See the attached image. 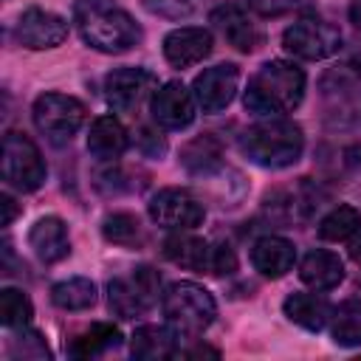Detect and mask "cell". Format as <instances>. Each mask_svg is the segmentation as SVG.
I'll return each instance as SVG.
<instances>
[{
  "label": "cell",
  "instance_id": "5b68a950",
  "mask_svg": "<svg viewBox=\"0 0 361 361\" xmlns=\"http://www.w3.org/2000/svg\"><path fill=\"white\" fill-rule=\"evenodd\" d=\"M34 124L37 130L56 147L68 144L85 124V104L68 93H42L34 102Z\"/></svg>",
  "mask_w": 361,
  "mask_h": 361
},
{
  "label": "cell",
  "instance_id": "8992f818",
  "mask_svg": "<svg viewBox=\"0 0 361 361\" xmlns=\"http://www.w3.org/2000/svg\"><path fill=\"white\" fill-rule=\"evenodd\" d=\"M3 180L20 192H37L45 183V161L25 133L3 135Z\"/></svg>",
  "mask_w": 361,
  "mask_h": 361
},
{
  "label": "cell",
  "instance_id": "277c9868",
  "mask_svg": "<svg viewBox=\"0 0 361 361\" xmlns=\"http://www.w3.org/2000/svg\"><path fill=\"white\" fill-rule=\"evenodd\" d=\"M164 316L178 336H200L217 316L214 296L197 282H175L164 293Z\"/></svg>",
  "mask_w": 361,
  "mask_h": 361
},
{
  "label": "cell",
  "instance_id": "9c48e42d",
  "mask_svg": "<svg viewBox=\"0 0 361 361\" xmlns=\"http://www.w3.org/2000/svg\"><path fill=\"white\" fill-rule=\"evenodd\" d=\"M240 87V68L231 62H220L212 68H203V73L192 82V96L203 113H220L231 104Z\"/></svg>",
  "mask_w": 361,
  "mask_h": 361
},
{
  "label": "cell",
  "instance_id": "484cf974",
  "mask_svg": "<svg viewBox=\"0 0 361 361\" xmlns=\"http://www.w3.org/2000/svg\"><path fill=\"white\" fill-rule=\"evenodd\" d=\"M330 333L333 341L341 347H355L361 344V302L347 299L330 313Z\"/></svg>",
  "mask_w": 361,
  "mask_h": 361
},
{
  "label": "cell",
  "instance_id": "d4e9b609",
  "mask_svg": "<svg viewBox=\"0 0 361 361\" xmlns=\"http://www.w3.org/2000/svg\"><path fill=\"white\" fill-rule=\"evenodd\" d=\"M51 302L62 310H87L96 305V285L85 276L62 279L51 288Z\"/></svg>",
  "mask_w": 361,
  "mask_h": 361
},
{
  "label": "cell",
  "instance_id": "9a60e30c",
  "mask_svg": "<svg viewBox=\"0 0 361 361\" xmlns=\"http://www.w3.org/2000/svg\"><path fill=\"white\" fill-rule=\"evenodd\" d=\"M28 245H31V251L37 254V259L45 262V265H54V262L65 259L68 251H71V240H68V226H65V220L56 217V214L39 217V220L31 226V231H28Z\"/></svg>",
  "mask_w": 361,
  "mask_h": 361
},
{
  "label": "cell",
  "instance_id": "30bf717a",
  "mask_svg": "<svg viewBox=\"0 0 361 361\" xmlns=\"http://www.w3.org/2000/svg\"><path fill=\"white\" fill-rule=\"evenodd\" d=\"M209 20L223 34V39L231 48L243 51V54H251V51H257L262 45V28L254 23V17L237 0H226V3L214 6L212 14H209Z\"/></svg>",
  "mask_w": 361,
  "mask_h": 361
},
{
  "label": "cell",
  "instance_id": "74e56055",
  "mask_svg": "<svg viewBox=\"0 0 361 361\" xmlns=\"http://www.w3.org/2000/svg\"><path fill=\"white\" fill-rule=\"evenodd\" d=\"M350 257H353V262H358V265H361V237L350 245Z\"/></svg>",
  "mask_w": 361,
  "mask_h": 361
},
{
  "label": "cell",
  "instance_id": "2e32d148",
  "mask_svg": "<svg viewBox=\"0 0 361 361\" xmlns=\"http://www.w3.org/2000/svg\"><path fill=\"white\" fill-rule=\"evenodd\" d=\"M296 259V248L290 240L276 237V234H265L251 245V265L268 276V279H279L293 268Z\"/></svg>",
  "mask_w": 361,
  "mask_h": 361
},
{
  "label": "cell",
  "instance_id": "f546056e",
  "mask_svg": "<svg viewBox=\"0 0 361 361\" xmlns=\"http://www.w3.org/2000/svg\"><path fill=\"white\" fill-rule=\"evenodd\" d=\"M6 353L14 361H48L51 358V350H48L42 333H37V330H23V333L11 336L6 344Z\"/></svg>",
  "mask_w": 361,
  "mask_h": 361
},
{
  "label": "cell",
  "instance_id": "ac0fdd59",
  "mask_svg": "<svg viewBox=\"0 0 361 361\" xmlns=\"http://www.w3.org/2000/svg\"><path fill=\"white\" fill-rule=\"evenodd\" d=\"M130 147V135L116 116H99L87 133V152L99 161H116Z\"/></svg>",
  "mask_w": 361,
  "mask_h": 361
},
{
  "label": "cell",
  "instance_id": "1f68e13d",
  "mask_svg": "<svg viewBox=\"0 0 361 361\" xmlns=\"http://www.w3.org/2000/svg\"><path fill=\"white\" fill-rule=\"evenodd\" d=\"M237 271V254L228 243H217L212 245V259H209V274L214 276H228Z\"/></svg>",
  "mask_w": 361,
  "mask_h": 361
},
{
  "label": "cell",
  "instance_id": "ba28073f",
  "mask_svg": "<svg viewBox=\"0 0 361 361\" xmlns=\"http://www.w3.org/2000/svg\"><path fill=\"white\" fill-rule=\"evenodd\" d=\"M147 212H149V220L158 223L161 228H169V231H192L203 223L206 217V209L203 203L186 192V189H158L149 203H147Z\"/></svg>",
  "mask_w": 361,
  "mask_h": 361
},
{
  "label": "cell",
  "instance_id": "cb8c5ba5",
  "mask_svg": "<svg viewBox=\"0 0 361 361\" xmlns=\"http://www.w3.org/2000/svg\"><path fill=\"white\" fill-rule=\"evenodd\" d=\"M118 341H121V333H118L116 324L96 322V324H90L85 333H79V336L71 341L68 353H71L73 358H93V355H99V353H104V350H110V347H118Z\"/></svg>",
  "mask_w": 361,
  "mask_h": 361
},
{
  "label": "cell",
  "instance_id": "44dd1931",
  "mask_svg": "<svg viewBox=\"0 0 361 361\" xmlns=\"http://www.w3.org/2000/svg\"><path fill=\"white\" fill-rule=\"evenodd\" d=\"M164 257L172 265H180L186 271H209V259H212V245L200 237L192 234H172L164 240Z\"/></svg>",
  "mask_w": 361,
  "mask_h": 361
},
{
  "label": "cell",
  "instance_id": "4316f807",
  "mask_svg": "<svg viewBox=\"0 0 361 361\" xmlns=\"http://www.w3.org/2000/svg\"><path fill=\"white\" fill-rule=\"evenodd\" d=\"M358 228H361V212L350 203H338L336 209H330L322 217L319 237L327 240V243H341V240H350Z\"/></svg>",
  "mask_w": 361,
  "mask_h": 361
},
{
  "label": "cell",
  "instance_id": "8fae6325",
  "mask_svg": "<svg viewBox=\"0 0 361 361\" xmlns=\"http://www.w3.org/2000/svg\"><path fill=\"white\" fill-rule=\"evenodd\" d=\"M14 37L20 45L34 51L56 48L68 39V20L45 8H25L14 25Z\"/></svg>",
  "mask_w": 361,
  "mask_h": 361
},
{
  "label": "cell",
  "instance_id": "836d02e7",
  "mask_svg": "<svg viewBox=\"0 0 361 361\" xmlns=\"http://www.w3.org/2000/svg\"><path fill=\"white\" fill-rule=\"evenodd\" d=\"M138 144H141L144 155H149V158H161V155L166 152V141H164V135L155 133V130H149V127H144V130L138 133Z\"/></svg>",
  "mask_w": 361,
  "mask_h": 361
},
{
  "label": "cell",
  "instance_id": "83f0119b",
  "mask_svg": "<svg viewBox=\"0 0 361 361\" xmlns=\"http://www.w3.org/2000/svg\"><path fill=\"white\" fill-rule=\"evenodd\" d=\"M102 234L113 245H138L141 243V223L130 212H113L102 220Z\"/></svg>",
  "mask_w": 361,
  "mask_h": 361
},
{
  "label": "cell",
  "instance_id": "7a4b0ae2",
  "mask_svg": "<svg viewBox=\"0 0 361 361\" xmlns=\"http://www.w3.org/2000/svg\"><path fill=\"white\" fill-rule=\"evenodd\" d=\"M305 96V71L285 59H271L259 65V71L248 79L243 104L257 116H285L299 107Z\"/></svg>",
  "mask_w": 361,
  "mask_h": 361
},
{
  "label": "cell",
  "instance_id": "d590c367",
  "mask_svg": "<svg viewBox=\"0 0 361 361\" xmlns=\"http://www.w3.org/2000/svg\"><path fill=\"white\" fill-rule=\"evenodd\" d=\"M183 355H189V358H200V355H212V358H217L220 353H217L214 347H206V344H197V347H192V350H186Z\"/></svg>",
  "mask_w": 361,
  "mask_h": 361
},
{
  "label": "cell",
  "instance_id": "3957f363",
  "mask_svg": "<svg viewBox=\"0 0 361 361\" xmlns=\"http://www.w3.org/2000/svg\"><path fill=\"white\" fill-rule=\"evenodd\" d=\"M243 155L262 169H285L302 158L305 133L290 118H268L240 135Z\"/></svg>",
  "mask_w": 361,
  "mask_h": 361
},
{
  "label": "cell",
  "instance_id": "f1b7e54d",
  "mask_svg": "<svg viewBox=\"0 0 361 361\" xmlns=\"http://www.w3.org/2000/svg\"><path fill=\"white\" fill-rule=\"evenodd\" d=\"M31 316H34V305L23 290H17V288H3L0 290V322H3V327L20 330L31 322Z\"/></svg>",
  "mask_w": 361,
  "mask_h": 361
},
{
  "label": "cell",
  "instance_id": "d6986e66",
  "mask_svg": "<svg viewBox=\"0 0 361 361\" xmlns=\"http://www.w3.org/2000/svg\"><path fill=\"white\" fill-rule=\"evenodd\" d=\"M299 276L313 290H333L344 279V262L333 251L313 248L305 254V259L299 265Z\"/></svg>",
  "mask_w": 361,
  "mask_h": 361
},
{
  "label": "cell",
  "instance_id": "4fadbf2b",
  "mask_svg": "<svg viewBox=\"0 0 361 361\" xmlns=\"http://www.w3.org/2000/svg\"><path fill=\"white\" fill-rule=\"evenodd\" d=\"M195 96L186 85L180 82H164L161 87H155L149 110L155 124L166 127V130H186L195 121Z\"/></svg>",
  "mask_w": 361,
  "mask_h": 361
},
{
  "label": "cell",
  "instance_id": "4dcf8cb0",
  "mask_svg": "<svg viewBox=\"0 0 361 361\" xmlns=\"http://www.w3.org/2000/svg\"><path fill=\"white\" fill-rule=\"evenodd\" d=\"M141 6L149 14H158L164 20H183L195 14L203 6V0H141Z\"/></svg>",
  "mask_w": 361,
  "mask_h": 361
},
{
  "label": "cell",
  "instance_id": "52a82bcc",
  "mask_svg": "<svg viewBox=\"0 0 361 361\" xmlns=\"http://www.w3.org/2000/svg\"><path fill=\"white\" fill-rule=\"evenodd\" d=\"M282 48L299 59H310V62L327 59V56L338 54L341 31L327 20L302 17L282 31Z\"/></svg>",
  "mask_w": 361,
  "mask_h": 361
},
{
  "label": "cell",
  "instance_id": "7402d4cb",
  "mask_svg": "<svg viewBox=\"0 0 361 361\" xmlns=\"http://www.w3.org/2000/svg\"><path fill=\"white\" fill-rule=\"evenodd\" d=\"M282 310L293 324H299V327H305L310 333H319L330 322V313H333L327 299H322L316 293H290L282 302Z\"/></svg>",
  "mask_w": 361,
  "mask_h": 361
},
{
  "label": "cell",
  "instance_id": "d6a6232c",
  "mask_svg": "<svg viewBox=\"0 0 361 361\" xmlns=\"http://www.w3.org/2000/svg\"><path fill=\"white\" fill-rule=\"evenodd\" d=\"M307 0H248V6L262 17H282L288 11L302 8Z\"/></svg>",
  "mask_w": 361,
  "mask_h": 361
},
{
  "label": "cell",
  "instance_id": "ffe728a7",
  "mask_svg": "<svg viewBox=\"0 0 361 361\" xmlns=\"http://www.w3.org/2000/svg\"><path fill=\"white\" fill-rule=\"evenodd\" d=\"M130 353H133V358H141V361L169 358L178 353V333L169 327H158V324H141L133 333Z\"/></svg>",
  "mask_w": 361,
  "mask_h": 361
},
{
  "label": "cell",
  "instance_id": "e0dca14e",
  "mask_svg": "<svg viewBox=\"0 0 361 361\" xmlns=\"http://www.w3.org/2000/svg\"><path fill=\"white\" fill-rule=\"evenodd\" d=\"M180 166L195 178H209L223 166V144L212 133H200L180 147Z\"/></svg>",
  "mask_w": 361,
  "mask_h": 361
},
{
  "label": "cell",
  "instance_id": "e575fe53",
  "mask_svg": "<svg viewBox=\"0 0 361 361\" xmlns=\"http://www.w3.org/2000/svg\"><path fill=\"white\" fill-rule=\"evenodd\" d=\"M0 209H3V220H0L3 226H11V223H14V217L20 214V206H17V200H14L11 195H6V192L0 195Z\"/></svg>",
  "mask_w": 361,
  "mask_h": 361
},
{
  "label": "cell",
  "instance_id": "6da1fadb",
  "mask_svg": "<svg viewBox=\"0 0 361 361\" xmlns=\"http://www.w3.org/2000/svg\"><path fill=\"white\" fill-rule=\"evenodd\" d=\"M73 23L82 39L102 54H124L144 37L141 25L116 0H73Z\"/></svg>",
  "mask_w": 361,
  "mask_h": 361
},
{
  "label": "cell",
  "instance_id": "8d00e7d4",
  "mask_svg": "<svg viewBox=\"0 0 361 361\" xmlns=\"http://www.w3.org/2000/svg\"><path fill=\"white\" fill-rule=\"evenodd\" d=\"M350 20H353L355 28H361V0H353V6H350Z\"/></svg>",
  "mask_w": 361,
  "mask_h": 361
},
{
  "label": "cell",
  "instance_id": "603a6c76",
  "mask_svg": "<svg viewBox=\"0 0 361 361\" xmlns=\"http://www.w3.org/2000/svg\"><path fill=\"white\" fill-rule=\"evenodd\" d=\"M107 305L118 319H135L144 316L152 305L147 302V296L141 293V288L135 285L133 274L130 276H116L107 285Z\"/></svg>",
  "mask_w": 361,
  "mask_h": 361
},
{
  "label": "cell",
  "instance_id": "7c38bea8",
  "mask_svg": "<svg viewBox=\"0 0 361 361\" xmlns=\"http://www.w3.org/2000/svg\"><path fill=\"white\" fill-rule=\"evenodd\" d=\"M155 87V76L144 68H113L104 76V99L118 113H133Z\"/></svg>",
  "mask_w": 361,
  "mask_h": 361
},
{
  "label": "cell",
  "instance_id": "5bb4252c",
  "mask_svg": "<svg viewBox=\"0 0 361 361\" xmlns=\"http://www.w3.org/2000/svg\"><path fill=\"white\" fill-rule=\"evenodd\" d=\"M212 54V34L197 25L172 28L164 37V56L172 68H192Z\"/></svg>",
  "mask_w": 361,
  "mask_h": 361
}]
</instances>
